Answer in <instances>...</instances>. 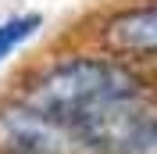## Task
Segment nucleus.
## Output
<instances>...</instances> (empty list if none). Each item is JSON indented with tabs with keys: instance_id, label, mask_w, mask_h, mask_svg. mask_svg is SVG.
I'll use <instances>...</instances> for the list:
<instances>
[{
	"instance_id": "1",
	"label": "nucleus",
	"mask_w": 157,
	"mask_h": 154,
	"mask_svg": "<svg viewBox=\"0 0 157 154\" xmlns=\"http://www.w3.org/2000/svg\"><path fill=\"white\" fill-rule=\"evenodd\" d=\"M143 93L139 72L118 58H68L61 65H50L29 83L21 104L36 107L43 115L71 125L107 111L118 104H136Z\"/></svg>"
},
{
	"instance_id": "2",
	"label": "nucleus",
	"mask_w": 157,
	"mask_h": 154,
	"mask_svg": "<svg viewBox=\"0 0 157 154\" xmlns=\"http://www.w3.org/2000/svg\"><path fill=\"white\" fill-rule=\"evenodd\" d=\"M71 140V125L29 104L0 107V154H64Z\"/></svg>"
},
{
	"instance_id": "3",
	"label": "nucleus",
	"mask_w": 157,
	"mask_h": 154,
	"mask_svg": "<svg viewBox=\"0 0 157 154\" xmlns=\"http://www.w3.org/2000/svg\"><path fill=\"white\" fill-rule=\"evenodd\" d=\"M104 47L128 58H157V4H139L111 14L100 29Z\"/></svg>"
},
{
	"instance_id": "4",
	"label": "nucleus",
	"mask_w": 157,
	"mask_h": 154,
	"mask_svg": "<svg viewBox=\"0 0 157 154\" xmlns=\"http://www.w3.org/2000/svg\"><path fill=\"white\" fill-rule=\"evenodd\" d=\"M39 25H43L39 14H14V18L0 22V65H4V61H7L29 36H36Z\"/></svg>"
},
{
	"instance_id": "5",
	"label": "nucleus",
	"mask_w": 157,
	"mask_h": 154,
	"mask_svg": "<svg viewBox=\"0 0 157 154\" xmlns=\"http://www.w3.org/2000/svg\"><path fill=\"white\" fill-rule=\"evenodd\" d=\"M143 154H157V118L147 122V136H143Z\"/></svg>"
}]
</instances>
